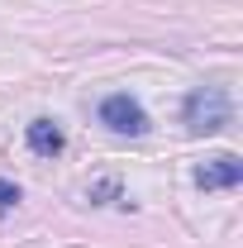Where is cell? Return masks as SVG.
<instances>
[{
  "mask_svg": "<svg viewBox=\"0 0 243 248\" xmlns=\"http://www.w3.org/2000/svg\"><path fill=\"white\" fill-rule=\"evenodd\" d=\"M15 205H19V186H15V182H5V177H0V215H10Z\"/></svg>",
  "mask_w": 243,
  "mask_h": 248,
  "instance_id": "cell-5",
  "label": "cell"
},
{
  "mask_svg": "<svg viewBox=\"0 0 243 248\" xmlns=\"http://www.w3.org/2000/svg\"><path fill=\"white\" fill-rule=\"evenodd\" d=\"M239 182H243V162L234 153L205 157V162L196 167V186H205V191H234Z\"/></svg>",
  "mask_w": 243,
  "mask_h": 248,
  "instance_id": "cell-3",
  "label": "cell"
},
{
  "mask_svg": "<svg viewBox=\"0 0 243 248\" xmlns=\"http://www.w3.org/2000/svg\"><path fill=\"white\" fill-rule=\"evenodd\" d=\"M100 124H105L110 134H129V139H138V134H148V110H143L129 91H115V95L100 100Z\"/></svg>",
  "mask_w": 243,
  "mask_h": 248,
  "instance_id": "cell-2",
  "label": "cell"
},
{
  "mask_svg": "<svg viewBox=\"0 0 243 248\" xmlns=\"http://www.w3.org/2000/svg\"><path fill=\"white\" fill-rule=\"evenodd\" d=\"M24 139H29V148L38 157H58L62 148H67V134H62L58 120H33L29 129H24Z\"/></svg>",
  "mask_w": 243,
  "mask_h": 248,
  "instance_id": "cell-4",
  "label": "cell"
},
{
  "mask_svg": "<svg viewBox=\"0 0 243 248\" xmlns=\"http://www.w3.org/2000/svg\"><path fill=\"white\" fill-rule=\"evenodd\" d=\"M229 91L224 86H196V91L186 95V105H182V120L191 134H219L224 124H229Z\"/></svg>",
  "mask_w": 243,
  "mask_h": 248,
  "instance_id": "cell-1",
  "label": "cell"
}]
</instances>
